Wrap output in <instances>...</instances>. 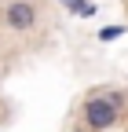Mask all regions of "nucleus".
I'll list each match as a JSON object with an SVG mask.
<instances>
[{
	"mask_svg": "<svg viewBox=\"0 0 128 132\" xmlns=\"http://www.w3.org/2000/svg\"><path fill=\"white\" fill-rule=\"evenodd\" d=\"M124 110H128V95L121 88H99L81 99V125L92 132H110L121 125Z\"/></svg>",
	"mask_w": 128,
	"mask_h": 132,
	"instance_id": "f257e3e1",
	"label": "nucleus"
},
{
	"mask_svg": "<svg viewBox=\"0 0 128 132\" xmlns=\"http://www.w3.org/2000/svg\"><path fill=\"white\" fill-rule=\"evenodd\" d=\"M0 22L11 33H33L40 26V7H37V0H11L0 11Z\"/></svg>",
	"mask_w": 128,
	"mask_h": 132,
	"instance_id": "f03ea898",
	"label": "nucleus"
},
{
	"mask_svg": "<svg viewBox=\"0 0 128 132\" xmlns=\"http://www.w3.org/2000/svg\"><path fill=\"white\" fill-rule=\"evenodd\" d=\"M59 7L66 15H73V19H95L99 15V4L95 0H59Z\"/></svg>",
	"mask_w": 128,
	"mask_h": 132,
	"instance_id": "7ed1b4c3",
	"label": "nucleus"
},
{
	"mask_svg": "<svg viewBox=\"0 0 128 132\" xmlns=\"http://www.w3.org/2000/svg\"><path fill=\"white\" fill-rule=\"evenodd\" d=\"M124 33H128V26H124V22H114V26H99V29H95V37H99L103 44H110V40H121Z\"/></svg>",
	"mask_w": 128,
	"mask_h": 132,
	"instance_id": "20e7f679",
	"label": "nucleus"
},
{
	"mask_svg": "<svg viewBox=\"0 0 128 132\" xmlns=\"http://www.w3.org/2000/svg\"><path fill=\"white\" fill-rule=\"evenodd\" d=\"M70 132H92V128H84V125H73V128H70Z\"/></svg>",
	"mask_w": 128,
	"mask_h": 132,
	"instance_id": "39448f33",
	"label": "nucleus"
}]
</instances>
